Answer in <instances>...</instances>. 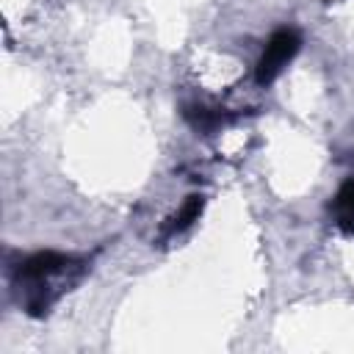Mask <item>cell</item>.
<instances>
[{"label":"cell","mask_w":354,"mask_h":354,"mask_svg":"<svg viewBox=\"0 0 354 354\" xmlns=\"http://www.w3.org/2000/svg\"><path fill=\"white\" fill-rule=\"evenodd\" d=\"M88 257L66 254V252H33L19 260L14 268V285L17 290H25V313L33 318H41L50 313L53 301L69 290V274H80L86 268Z\"/></svg>","instance_id":"cell-1"},{"label":"cell","mask_w":354,"mask_h":354,"mask_svg":"<svg viewBox=\"0 0 354 354\" xmlns=\"http://www.w3.org/2000/svg\"><path fill=\"white\" fill-rule=\"evenodd\" d=\"M301 47V36L293 30V28H279L268 36L260 58H257V69H254V77L260 86H268L279 77V72L293 61V55L299 53Z\"/></svg>","instance_id":"cell-2"},{"label":"cell","mask_w":354,"mask_h":354,"mask_svg":"<svg viewBox=\"0 0 354 354\" xmlns=\"http://www.w3.org/2000/svg\"><path fill=\"white\" fill-rule=\"evenodd\" d=\"M183 119H185L196 133L210 136V133H216L230 116L224 113V108H207V105H202V102H188V105H183Z\"/></svg>","instance_id":"cell-3"},{"label":"cell","mask_w":354,"mask_h":354,"mask_svg":"<svg viewBox=\"0 0 354 354\" xmlns=\"http://www.w3.org/2000/svg\"><path fill=\"white\" fill-rule=\"evenodd\" d=\"M329 213H332L340 232L354 235V180H346L337 188L335 199L329 202Z\"/></svg>","instance_id":"cell-4"},{"label":"cell","mask_w":354,"mask_h":354,"mask_svg":"<svg viewBox=\"0 0 354 354\" xmlns=\"http://www.w3.org/2000/svg\"><path fill=\"white\" fill-rule=\"evenodd\" d=\"M202 207H205V199H202L199 194H191V196L180 205V210H177L171 218H166V224H163V230H160V238H171V235H177V232L188 230V227L199 218Z\"/></svg>","instance_id":"cell-5"}]
</instances>
